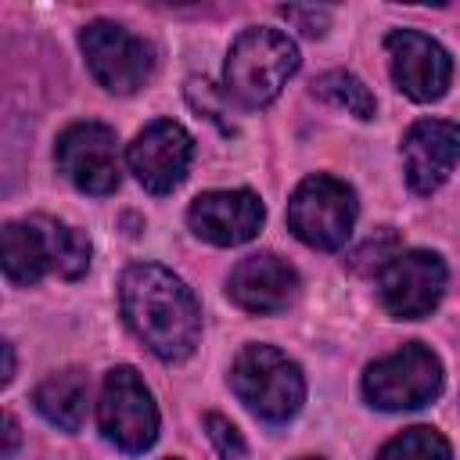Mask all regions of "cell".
I'll list each match as a JSON object with an SVG mask.
<instances>
[{
	"mask_svg": "<svg viewBox=\"0 0 460 460\" xmlns=\"http://www.w3.org/2000/svg\"><path fill=\"white\" fill-rule=\"evenodd\" d=\"M119 302L129 331L165 363L187 359L201 338L194 291L158 262H137L122 273Z\"/></svg>",
	"mask_w": 460,
	"mask_h": 460,
	"instance_id": "6da1fadb",
	"label": "cell"
},
{
	"mask_svg": "<svg viewBox=\"0 0 460 460\" xmlns=\"http://www.w3.org/2000/svg\"><path fill=\"white\" fill-rule=\"evenodd\" d=\"M298 68V47L280 29H244L226 54V93L248 108L270 104Z\"/></svg>",
	"mask_w": 460,
	"mask_h": 460,
	"instance_id": "7a4b0ae2",
	"label": "cell"
},
{
	"mask_svg": "<svg viewBox=\"0 0 460 460\" xmlns=\"http://www.w3.org/2000/svg\"><path fill=\"white\" fill-rule=\"evenodd\" d=\"M230 385H234L237 399L255 417H262L270 424L291 420L305 399V377H302L298 363L288 359L280 349L259 345V341H252L237 352Z\"/></svg>",
	"mask_w": 460,
	"mask_h": 460,
	"instance_id": "3957f363",
	"label": "cell"
},
{
	"mask_svg": "<svg viewBox=\"0 0 460 460\" xmlns=\"http://www.w3.org/2000/svg\"><path fill=\"white\" fill-rule=\"evenodd\" d=\"M356 212H359V205H356L352 187L334 176L316 172L295 187V194L288 201V226L302 244L334 252L349 241Z\"/></svg>",
	"mask_w": 460,
	"mask_h": 460,
	"instance_id": "277c9868",
	"label": "cell"
},
{
	"mask_svg": "<svg viewBox=\"0 0 460 460\" xmlns=\"http://www.w3.org/2000/svg\"><path fill=\"white\" fill-rule=\"evenodd\" d=\"M442 392V363L420 345L406 341L402 349L374 359L363 374V395L377 410H417Z\"/></svg>",
	"mask_w": 460,
	"mask_h": 460,
	"instance_id": "5b68a950",
	"label": "cell"
},
{
	"mask_svg": "<svg viewBox=\"0 0 460 460\" xmlns=\"http://www.w3.org/2000/svg\"><path fill=\"white\" fill-rule=\"evenodd\" d=\"M97 424H101L104 438L115 442L122 453H144L155 446L158 406L133 367L108 370L101 402H97Z\"/></svg>",
	"mask_w": 460,
	"mask_h": 460,
	"instance_id": "8992f818",
	"label": "cell"
},
{
	"mask_svg": "<svg viewBox=\"0 0 460 460\" xmlns=\"http://www.w3.org/2000/svg\"><path fill=\"white\" fill-rule=\"evenodd\" d=\"M83 58L93 79L111 93H137L151 75V47L119 22H90L79 32Z\"/></svg>",
	"mask_w": 460,
	"mask_h": 460,
	"instance_id": "52a82bcc",
	"label": "cell"
},
{
	"mask_svg": "<svg viewBox=\"0 0 460 460\" xmlns=\"http://www.w3.org/2000/svg\"><path fill=\"white\" fill-rule=\"evenodd\" d=\"M58 169L86 194H111L119 187V140L104 122H75L58 137Z\"/></svg>",
	"mask_w": 460,
	"mask_h": 460,
	"instance_id": "ba28073f",
	"label": "cell"
},
{
	"mask_svg": "<svg viewBox=\"0 0 460 460\" xmlns=\"http://www.w3.org/2000/svg\"><path fill=\"white\" fill-rule=\"evenodd\" d=\"M446 291V262L428 248L399 252L381 270V302L399 320L428 316Z\"/></svg>",
	"mask_w": 460,
	"mask_h": 460,
	"instance_id": "9c48e42d",
	"label": "cell"
},
{
	"mask_svg": "<svg viewBox=\"0 0 460 460\" xmlns=\"http://www.w3.org/2000/svg\"><path fill=\"white\" fill-rule=\"evenodd\" d=\"M190 158H194V140L172 119H158L144 126L126 151L129 172L151 194H169L172 187H180V180L190 169Z\"/></svg>",
	"mask_w": 460,
	"mask_h": 460,
	"instance_id": "30bf717a",
	"label": "cell"
},
{
	"mask_svg": "<svg viewBox=\"0 0 460 460\" xmlns=\"http://www.w3.org/2000/svg\"><path fill=\"white\" fill-rule=\"evenodd\" d=\"M395 86L410 101H438L453 79V58L446 47L417 29H395L385 40Z\"/></svg>",
	"mask_w": 460,
	"mask_h": 460,
	"instance_id": "8fae6325",
	"label": "cell"
},
{
	"mask_svg": "<svg viewBox=\"0 0 460 460\" xmlns=\"http://www.w3.org/2000/svg\"><path fill=\"white\" fill-rule=\"evenodd\" d=\"M262 219H266V208H262L259 194H252V190H208V194H198L187 208L190 230L201 241L219 244V248L252 241L259 234Z\"/></svg>",
	"mask_w": 460,
	"mask_h": 460,
	"instance_id": "7c38bea8",
	"label": "cell"
},
{
	"mask_svg": "<svg viewBox=\"0 0 460 460\" xmlns=\"http://www.w3.org/2000/svg\"><path fill=\"white\" fill-rule=\"evenodd\" d=\"M460 162V126L449 119H420L402 137L406 183L417 194L438 190Z\"/></svg>",
	"mask_w": 460,
	"mask_h": 460,
	"instance_id": "4fadbf2b",
	"label": "cell"
},
{
	"mask_svg": "<svg viewBox=\"0 0 460 460\" xmlns=\"http://www.w3.org/2000/svg\"><path fill=\"white\" fill-rule=\"evenodd\" d=\"M298 291V273L277 255H248L230 270L226 295L244 313H280Z\"/></svg>",
	"mask_w": 460,
	"mask_h": 460,
	"instance_id": "5bb4252c",
	"label": "cell"
},
{
	"mask_svg": "<svg viewBox=\"0 0 460 460\" xmlns=\"http://www.w3.org/2000/svg\"><path fill=\"white\" fill-rule=\"evenodd\" d=\"M58 266V219L29 216L4 226V273L11 284L29 288Z\"/></svg>",
	"mask_w": 460,
	"mask_h": 460,
	"instance_id": "9a60e30c",
	"label": "cell"
},
{
	"mask_svg": "<svg viewBox=\"0 0 460 460\" xmlns=\"http://www.w3.org/2000/svg\"><path fill=\"white\" fill-rule=\"evenodd\" d=\"M86 392H90L86 374H83L79 367H68V370L50 374V377L36 388L32 402H36V410H40L50 424H58V428H65V431H75V428L83 424V417H86Z\"/></svg>",
	"mask_w": 460,
	"mask_h": 460,
	"instance_id": "2e32d148",
	"label": "cell"
},
{
	"mask_svg": "<svg viewBox=\"0 0 460 460\" xmlns=\"http://www.w3.org/2000/svg\"><path fill=\"white\" fill-rule=\"evenodd\" d=\"M377 460H453V449L442 431L417 424V428H406L402 435H395L392 442H385Z\"/></svg>",
	"mask_w": 460,
	"mask_h": 460,
	"instance_id": "e0dca14e",
	"label": "cell"
},
{
	"mask_svg": "<svg viewBox=\"0 0 460 460\" xmlns=\"http://www.w3.org/2000/svg\"><path fill=\"white\" fill-rule=\"evenodd\" d=\"M313 90H316L323 101H331L334 108H345V111L356 115V119H374V111H377L374 93H370L352 72H323V75L313 83Z\"/></svg>",
	"mask_w": 460,
	"mask_h": 460,
	"instance_id": "ac0fdd59",
	"label": "cell"
},
{
	"mask_svg": "<svg viewBox=\"0 0 460 460\" xmlns=\"http://www.w3.org/2000/svg\"><path fill=\"white\" fill-rule=\"evenodd\" d=\"M205 428H208V438H212L219 460H248V446H244L241 431H237L226 417H219V413H205Z\"/></svg>",
	"mask_w": 460,
	"mask_h": 460,
	"instance_id": "d6986e66",
	"label": "cell"
},
{
	"mask_svg": "<svg viewBox=\"0 0 460 460\" xmlns=\"http://www.w3.org/2000/svg\"><path fill=\"white\" fill-rule=\"evenodd\" d=\"M392 241H395V234H392V230H381L377 237H367V244H363V248H356L352 266H356V270H363V273H367V270H377V273H381V270L395 259V255H385V252H381V244H392Z\"/></svg>",
	"mask_w": 460,
	"mask_h": 460,
	"instance_id": "ffe728a7",
	"label": "cell"
},
{
	"mask_svg": "<svg viewBox=\"0 0 460 460\" xmlns=\"http://www.w3.org/2000/svg\"><path fill=\"white\" fill-rule=\"evenodd\" d=\"M284 18L291 22H302V32L309 36H320L323 25H327V11H302V7H284Z\"/></svg>",
	"mask_w": 460,
	"mask_h": 460,
	"instance_id": "44dd1931",
	"label": "cell"
},
{
	"mask_svg": "<svg viewBox=\"0 0 460 460\" xmlns=\"http://www.w3.org/2000/svg\"><path fill=\"white\" fill-rule=\"evenodd\" d=\"M4 435H7V442H4V456H11L14 446H18V420H14V413H4Z\"/></svg>",
	"mask_w": 460,
	"mask_h": 460,
	"instance_id": "7402d4cb",
	"label": "cell"
},
{
	"mask_svg": "<svg viewBox=\"0 0 460 460\" xmlns=\"http://www.w3.org/2000/svg\"><path fill=\"white\" fill-rule=\"evenodd\" d=\"M14 377V349H11V341H4V385Z\"/></svg>",
	"mask_w": 460,
	"mask_h": 460,
	"instance_id": "603a6c76",
	"label": "cell"
},
{
	"mask_svg": "<svg viewBox=\"0 0 460 460\" xmlns=\"http://www.w3.org/2000/svg\"><path fill=\"white\" fill-rule=\"evenodd\" d=\"M298 460H323V456H298Z\"/></svg>",
	"mask_w": 460,
	"mask_h": 460,
	"instance_id": "cb8c5ba5",
	"label": "cell"
}]
</instances>
